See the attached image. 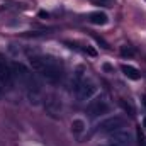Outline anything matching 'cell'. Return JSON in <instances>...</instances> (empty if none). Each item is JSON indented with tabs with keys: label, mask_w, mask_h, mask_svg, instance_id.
Returning a JSON list of instances; mask_svg holds the SVG:
<instances>
[{
	"label": "cell",
	"mask_w": 146,
	"mask_h": 146,
	"mask_svg": "<svg viewBox=\"0 0 146 146\" xmlns=\"http://www.w3.org/2000/svg\"><path fill=\"white\" fill-rule=\"evenodd\" d=\"M31 65L49 83H56L63 76V63L53 56H31Z\"/></svg>",
	"instance_id": "6da1fadb"
},
{
	"label": "cell",
	"mask_w": 146,
	"mask_h": 146,
	"mask_svg": "<svg viewBox=\"0 0 146 146\" xmlns=\"http://www.w3.org/2000/svg\"><path fill=\"white\" fill-rule=\"evenodd\" d=\"M124 119L122 117H109V119H106V121H102L99 126H97V133H102V134H109L112 131H117V129H121V127H124Z\"/></svg>",
	"instance_id": "277c9868"
},
{
	"label": "cell",
	"mask_w": 146,
	"mask_h": 146,
	"mask_svg": "<svg viewBox=\"0 0 146 146\" xmlns=\"http://www.w3.org/2000/svg\"><path fill=\"white\" fill-rule=\"evenodd\" d=\"M85 53H87V54H90V56H97V51H95L94 48H90V46H87V48H85Z\"/></svg>",
	"instance_id": "5bb4252c"
},
{
	"label": "cell",
	"mask_w": 146,
	"mask_h": 146,
	"mask_svg": "<svg viewBox=\"0 0 146 146\" xmlns=\"http://www.w3.org/2000/svg\"><path fill=\"white\" fill-rule=\"evenodd\" d=\"M143 127H145V129H146V117H145V119H143Z\"/></svg>",
	"instance_id": "e0dca14e"
},
{
	"label": "cell",
	"mask_w": 146,
	"mask_h": 146,
	"mask_svg": "<svg viewBox=\"0 0 146 146\" xmlns=\"http://www.w3.org/2000/svg\"><path fill=\"white\" fill-rule=\"evenodd\" d=\"M0 83L5 87H12L14 83V73H12V66L5 61V58L0 54Z\"/></svg>",
	"instance_id": "5b68a950"
},
{
	"label": "cell",
	"mask_w": 146,
	"mask_h": 146,
	"mask_svg": "<svg viewBox=\"0 0 146 146\" xmlns=\"http://www.w3.org/2000/svg\"><path fill=\"white\" fill-rule=\"evenodd\" d=\"M121 70H122V73H124V76H127L129 80H139V76H141L139 70L134 68V66H131V65H122Z\"/></svg>",
	"instance_id": "ba28073f"
},
{
	"label": "cell",
	"mask_w": 146,
	"mask_h": 146,
	"mask_svg": "<svg viewBox=\"0 0 146 146\" xmlns=\"http://www.w3.org/2000/svg\"><path fill=\"white\" fill-rule=\"evenodd\" d=\"M95 3H99V5H104V7H110L112 5V0H94Z\"/></svg>",
	"instance_id": "7c38bea8"
},
{
	"label": "cell",
	"mask_w": 146,
	"mask_h": 146,
	"mask_svg": "<svg viewBox=\"0 0 146 146\" xmlns=\"http://www.w3.org/2000/svg\"><path fill=\"white\" fill-rule=\"evenodd\" d=\"M121 106H122V109L126 110V112H127L129 115H134V109H133V106H131L129 102H126V100H122V102H121Z\"/></svg>",
	"instance_id": "8fae6325"
},
{
	"label": "cell",
	"mask_w": 146,
	"mask_h": 146,
	"mask_svg": "<svg viewBox=\"0 0 146 146\" xmlns=\"http://www.w3.org/2000/svg\"><path fill=\"white\" fill-rule=\"evenodd\" d=\"M0 97H2V87H0Z\"/></svg>",
	"instance_id": "ac0fdd59"
},
{
	"label": "cell",
	"mask_w": 146,
	"mask_h": 146,
	"mask_svg": "<svg viewBox=\"0 0 146 146\" xmlns=\"http://www.w3.org/2000/svg\"><path fill=\"white\" fill-rule=\"evenodd\" d=\"M121 54H122L124 58H126V56H127V58H131V56H134V54H136V49H134V48H131V46H122V48H121Z\"/></svg>",
	"instance_id": "30bf717a"
},
{
	"label": "cell",
	"mask_w": 146,
	"mask_h": 146,
	"mask_svg": "<svg viewBox=\"0 0 146 146\" xmlns=\"http://www.w3.org/2000/svg\"><path fill=\"white\" fill-rule=\"evenodd\" d=\"M145 106H146V95H145Z\"/></svg>",
	"instance_id": "d6986e66"
},
{
	"label": "cell",
	"mask_w": 146,
	"mask_h": 146,
	"mask_svg": "<svg viewBox=\"0 0 146 146\" xmlns=\"http://www.w3.org/2000/svg\"><path fill=\"white\" fill-rule=\"evenodd\" d=\"M95 41H97V42H100V44H102V48H106V49L109 48V46H107V42H106L104 39H100V37H97V36H95Z\"/></svg>",
	"instance_id": "9a60e30c"
},
{
	"label": "cell",
	"mask_w": 146,
	"mask_h": 146,
	"mask_svg": "<svg viewBox=\"0 0 146 146\" xmlns=\"http://www.w3.org/2000/svg\"><path fill=\"white\" fill-rule=\"evenodd\" d=\"M138 139H139V145H145V134H143V131H141V127L138 129Z\"/></svg>",
	"instance_id": "4fadbf2b"
},
{
	"label": "cell",
	"mask_w": 146,
	"mask_h": 146,
	"mask_svg": "<svg viewBox=\"0 0 146 146\" xmlns=\"http://www.w3.org/2000/svg\"><path fill=\"white\" fill-rule=\"evenodd\" d=\"M106 145L110 146H133L134 145V136L129 129H117V131H112L106 136Z\"/></svg>",
	"instance_id": "3957f363"
},
{
	"label": "cell",
	"mask_w": 146,
	"mask_h": 146,
	"mask_svg": "<svg viewBox=\"0 0 146 146\" xmlns=\"http://www.w3.org/2000/svg\"><path fill=\"white\" fill-rule=\"evenodd\" d=\"M83 129H85V122H83V119H75L72 122V131L75 134H80V133H83Z\"/></svg>",
	"instance_id": "9c48e42d"
},
{
	"label": "cell",
	"mask_w": 146,
	"mask_h": 146,
	"mask_svg": "<svg viewBox=\"0 0 146 146\" xmlns=\"http://www.w3.org/2000/svg\"><path fill=\"white\" fill-rule=\"evenodd\" d=\"M104 70H106L107 73L114 72V68H112V65H109V63H106V65H104Z\"/></svg>",
	"instance_id": "2e32d148"
},
{
	"label": "cell",
	"mask_w": 146,
	"mask_h": 146,
	"mask_svg": "<svg viewBox=\"0 0 146 146\" xmlns=\"http://www.w3.org/2000/svg\"><path fill=\"white\" fill-rule=\"evenodd\" d=\"M73 87H75V95L78 100H88L94 94H95V85L92 82H88L85 76H83V70L80 68L76 75H75V82H73Z\"/></svg>",
	"instance_id": "7a4b0ae2"
},
{
	"label": "cell",
	"mask_w": 146,
	"mask_h": 146,
	"mask_svg": "<svg viewBox=\"0 0 146 146\" xmlns=\"http://www.w3.org/2000/svg\"><path fill=\"white\" fill-rule=\"evenodd\" d=\"M88 21H90L92 24H95V26H104V24L109 22V17H107V14H104V12H92V14L88 15Z\"/></svg>",
	"instance_id": "52a82bcc"
},
{
	"label": "cell",
	"mask_w": 146,
	"mask_h": 146,
	"mask_svg": "<svg viewBox=\"0 0 146 146\" xmlns=\"http://www.w3.org/2000/svg\"><path fill=\"white\" fill-rule=\"evenodd\" d=\"M107 110H109V104H107V100L102 99V97H99V99H95V100H92V102L88 104V112H90L92 115L106 114Z\"/></svg>",
	"instance_id": "8992f818"
}]
</instances>
